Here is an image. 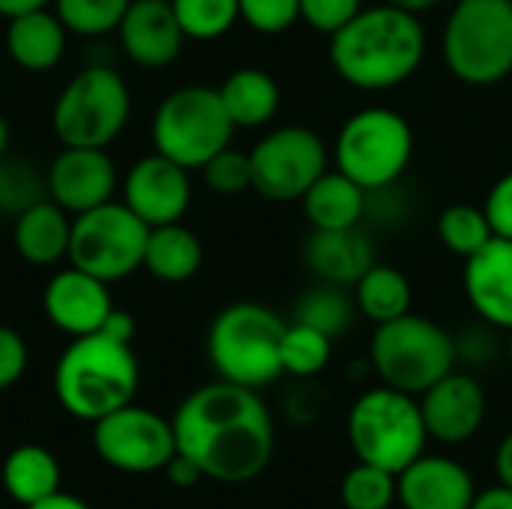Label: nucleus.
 Listing matches in <instances>:
<instances>
[{
	"mask_svg": "<svg viewBox=\"0 0 512 509\" xmlns=\"http://www.w3.org/2000/svg\"><path fill=\"white\" fill-rule=\"evenodd\" d=\"M177 453L207 480L240 486L261 477L273 459L276 429L258 390L213 381L192 390L171 417Z\"/></svg>",
	"mask_w": 512,
	"mask_h": 509,
	"instance_id": "1",
	"label": "nucleus"
},
{
	"mask_svg": "<svg viewBox=\"0 0 512 509\" xmlns=\"http://www.w3.org/2000/svg\"><path fill=\"white\" fill-rule=\"evenodd\" d=\"M327 39L336 78L360 93H387L408 84L429 54L423 15L381 0L363 6Z\"/></svg>",
	"mask_w": 512,
	"mask_h": 509,
	"instance_id": "2",
	"label": "nucleus"
},
{
	"mask_svg": "<svg viewBox=\"0 0 512 509\" xmlns=\"http://www.w3.org/2000/svg\"><path fill=\"white\" fill-rule=\"evenodd\" d=\"M141 384V366L129 342H117L105 333L72 339L54 366L57 405L84 423H96L105 414L129 405Z\"/></svg>",
	"mask_w": 512,
	"mask_h": 509,
	"instance_id": "3",
	"label": "nucleus"
},
{
	"mask_svg": "<svg viewBox=\"0 0 512 509\" xmlns=\"http://www.w3.org/2000/svg\"><path fill=\"white\" fill-rule=\"evenodd\" d=\"M285 321L264 303L240 300L216 312L207 330V360L222 381L261 390L279 381Z\"/></svg>",
	"mask_w": 512,
	"mask_h": 509,
	"instance_id": "4",
	"label": "nucleus"
},
{
	"mask_svg": "<svg viewBox=\"0 0 512 509\" xmlns=\"http://www.w3.org/2000/svg\"><path fill=\"white\" fill-rule=\"evenodd\" d=\"M417 153V135L411 120L390 105H366L342 120L330 162L348 174L366 192L405 180Z\"/></svg>",
	"mask_w": 512,
	"mask_h": 509,
	"instance_id": "5",
	"label": "nucleus"
},
{
	"mask_svg": "<svg viewBox=\"0 0 512 509\" xmlns=\"http://www.w3.org/2000/svg\"><path fill=\"white\" fill-rule=\"evenodd\" d=\"M447 72L465 87H495L512 75V0H459L441 30Z\"/></svg>",
	"mask_w": 512,
	"mask_h": 509,
	"instance_id": "6",
	"label": "nucleus"
},
{
	"mask_svg": "<svg viewBox=\"0 0 512 509\" xmlns=\"http://www.w3.org/2000/svg\"><path fill=\"white\" fill-rule=\"evenodd\" d=\"M345 432L357 462L378 465L390 474L420 459L429 441L420 399L387 384L369 387L354 399Z\"/></svg>",
	"mask_w": 512,
	"mask_h": 509,
	"instance_id": "7",
	"label": "nucleus"
},
{
	"mask_svg": "<svg viewBox=\"0 0 512 509\" xmlns=\"http://www.w3.org/2000/svg\"><path fill=\"white\" fill-rule=\"evenodd\" d=\"M369 366L381 384L420 396L459 366L456 336L438 321L408 312L375 327L369 339Z\"/></svg>",
	"mask_w": 512,
	"mask_h": 509,
	"instance_id": "8",
	"label": "nucleus"
},
{
	"mask_svg": "<svg viewBox=\"0 0 512 509\" xmlns=\"http://www.w3.org/2000/svg\"><path fill=\"white\" fill-rule=\"evenodd\" d=\"M234 123L216 87L186 84L171 90L153 111L150 141L153 150L174 159L189 171H201L234 138Z\"/></svg>",
	"mask_w": 512,
	"mask_h": 509,
	"instance_id": "9",
	"label": "nucleus"
},
{
	"mask_svg": "<svg viewBox=\"0 0 512 509\" xmlns=\"http://www.w3.org/2000/svg\"><path fill=\"white\" fill-rule=\"evenodd\" d=\"M132 114V93L111 66L75 72L54 99L51 129L63 147H108Z\"/></svg>",
	"mask_w": 512,
	"mask_h": 509,
	"instance_id": "10",
	"label": "nucleus"
},
{
	"mask_svg": "<svg viewBox=\"0 0 512 509\" xmlns=\"http://www.w3.org/2000/svg\"><path fill=\"white\" fill-rule=\"evenodd\" d=\"M150 225H144L123 201H105L72 216L69 264L102 279L123 282L144 267Z\"/></svg>",
	"mask_w": 512,
	"mask_h": 509,
	"instance_id": "11",
	"label": "nucleus"
},
{
	"mask_svg": "<svg viewBox=\"0 0 512 509\" xmlns=\"http://www.w3.org/2000/svg\"><path fill=\"white\" fill-rule=\"evenodd\" d=\"M252 192L273 204H297L309 186L333 165L330 144L300 123L273 126L249 150Z\"/></svg>",
	"mask_w": 512,
	"mask_h": 509,
	"instance_id": "12",
	"label": "nucleus"
},
{
	"mask_svg": "<svg viewBox=\"0 0 512 509\" xmlns=\"http://www.w3.org/2000/svg\"><path fill=\"white\" fill-rule=\"evenodd\" d=\"M93 450L108 468L147 477L165 471L177 453V438L171 420L129 402L93 423Z\"/></svg>",
	"mask_w": 512,
	"mask_h": 509,
	"instance_id": "13",
	"label": "nucleus"
},
{
	"mask_svg": "<svg viewBox=\"0 0 512 509\" xmlns=\"http://www.w3.org/2000/svg\"><path fill=\"white\" fill-rule=\"evenodd\" d=\"M123 204L150 228L180 222L192 204L189 168L162 153L141 156L123 177Z\"/></svg>",
	"mask_w": 512,
	"mask_h": 509,
	"instance_id": "14",
	"label": "nucleus"
},
{
	"mask_svg": "<svg viewBox=\"0 0 512 509\" xmlns=\"http://www.w3.org/2000/svg\"><path fill=\"white\" fill-rule=\"evenodd\" d=\"M417 399L429 438L441 444L471 441L489 417V396L483 381L459 366Z\"/></svg>",
	"mask_w": 512,
	"mask_h": 509,
	"instance_id": "15",
	"label": "nucleus"
},
{
	"mask_svg": "<svg viewBox=\"0 0 512 509\" xmlns=\"http://www.w3.org/2000/svg\"><path fill=\"white\" fill-rule=\"evenodd\" d=\"M45 183L48 198L69 216H78L105 201H114L117 165L105 147H63L51 159Z\"/></svg>",
	"mask_w": 512,
	"mask_h": 509,
	"instance_id": "16",
	"label": "nucleus"
},
{
	"mask_svg": "<svg viewBox=\"0 0 512 509\" xmlns=\"http://www.w3.org/2000/svg\"><path fill=\"white\" fill-rule=\"evenodd\" d=\"M42 309H45V318L60 333H66L69 339H78V336H90L102 330L105 318L114 309V300H111L108 282L69 264L48 279L42 291Z\"/></svg>",
	"mask_w": 512,
	"mask_h": 509,
	"instance_id": "17",
	"label": "nucleus"
},
{
	"mask_svg": "<svg viewBox=\"0 0 512 509\" xmlns=\"http://www.w3.org/2000/svg\"><path fill=\"white\" fill-rule=\"evenodd\" d=\"M123 54L141 69L171 66L186 45V33L174 15L171 0H132L120 27Z\"/></svg>",
	"mask_w": 512,
	"mask_h": 509,
	"instance_id": "18",
	"label": "nucleus"
},
{
	"mask_svg": "<svg viewBox=\"0 0 512 509\" xmlns=\"http://www.w3.org/2000/svg\"><path fill=\"white\" fill-rule=\"evenodd\" d=\"M474 498L471 471L450 456L423 453L396 474V501L405 509H471Z\"/></svg>",
	"mask_w": 512,
	"mask_h": 509,
	"instance_id": "19",
	"label": "nucleus"
},
{
	"mask_svg": "<svg viewBox=\"0 0 512 509\" xmlns=\"http://www.w3.org/2000/svg\"><path fill=\"white\" fill-rule=\"evenodd\" d=\"M462 288L468 306L489 327L512 330V240L492 237L477 255L465 261Z\"/></svg>",
	"mask_w": 512,
	"mask_h": 509,
	"instance_id": "20",
	"label": "nucleus"
},
{
	"mask_svg": "<svg viewBox=\"0 0 512 509\" xmlns=\"http://www.w3.org/2000/svg\"><path fill=\"white\" fill-rule=\"evenodd\" d=\"M303 261L315 282L354 288V282L378 261L366 225L342 231H312L303 246Z\"/></svg>",
	"mask_w": 512,
	"mask_h": 509,
	"instance_id": "21",
	"label": "nucleus"
},
{
	"mask_svg": "<svg viewBox=\"0 0 512 509\" xmlns=\"http://www.w3.org/2000/svg\"><path fill=\"white\" fill-rule=\"evenodd\" d=\"M6 54L15 66L27 72H48L66 54L69 30L57 18L54 9H33L15 18H6Z\"/></svg>",
	"mask_w": 512,
	"mask_h": 509,
	"instance_id": "22",
	"label": "nucleus"
},
{
	"mask_svg": "<svg viewBox=\"0 0 512 509\" xmlns=\"http://www.w3.org/2000/svg\"><path fill=\"white\" fill-rule=\"evenodd\" d=\"M72 216L51 198L12 219V246L33 267H54L69 255Z\"/></svg>",
	"mask_w": 512,
	"mask_h": 509,
	"instance_id": "23",
	"label": "nucleus"
},
{
	"mask_svg": "<svg viewBox=\"0 0 512 509\" xmlns=\"http://www.w3.org/2000/svg\"><path fill=\"white\" fill-rule=\"evenodd\" d=\"M234 129H264L282 108L279 81L261 66H240L216 87Z\"/></svg>",
	"mask_w": 512,
	"mask_h": 509,
	"instance_id": "24",
	"label": "nucleus"
},
{
	"mask_svg": "<svg viewBox=\"0 0 512 509\" xmlns=\"http://www.w3.org/2000/svg\"><path fill=\"white\" fill-rule=\"evenodd\" d=\"M312 231H342L366 222V189L348 174L327 168L300 201Z\"/></svg>",
	"mask_w": 512,
	"mask_h": 509,
	"instance_id": "25",
	"label": "nucleus"
},
{
	"mask_svg": "<svg viewBox=\"0 0 512 509\" xmlns=\"http://www.w3.org/2000/svg\"><path fill=\"white\" fill-rule=\"evenodd\" d=\"M201 264H204V246L192 228H186L183 222L150 228L141 270H147L153 279L165 285H180L189 282L201 270Z\"/></svg>",
	"mask_w": 512,
	"mask_h": 509,
	"instance_id": "26",
	"label": "nucleus"
},
{
	"mask_svg": "<svg viewBox=\"0 0 512 509\" xmlns=\"http://www.w3.org/2000/svg\"><path fill=\"white\" fill-rule=\"evenodd\" d=\"M0 483L15 504L33 507L60 492V462L39 444H21L3 459Z\"/></svg>",
	"mask_w": 512,
	"mask_h": 509,
	"instance_id": "27",
	"label": "nucleus"
},
{
	"mask_svg": "<svg viewBox=\"0 0 512 509\" xmlns=\"http://www.w3.org/2000/svg\"><path fill=\"white\" fill-rule=\"evenodd\" d=\"M354 294V306L357 315L378 324L396 321L408 312H414V285L411 279L393 267V264H381L375 261L351 288Z\"/></svg>",
	"mask_w": 512,
	"mask_h": 509,
	"instance_id": "28",
	"label": "nucleus"
},
{
	"mask_svg": "<svg viewBox=\"0 0 512 509\" xmlns=\"http://www.w3.org/2000/svg\"><path fill=\"white\" fill-rule=\"evenodd\" d=\"M354 318H357L354 294H351V288H342V285L315 282L294 303V321L309 324V327L327 333L330 339H339L354 324Z\"/></svg>",
	"mask_w": 512,
	"mask_h": 509,
	"instance_id": "29",
	"label": "nucleus"
},
{
	"mask_svg": "<svg viewBox=\"0 0 512 509\" xmlns=\"http://www.w3.org/2000/svg\"><path fill=\"white\" fill-rule=\"evenodd\" d=\"M435 234L441 240V246L447 252H453L456 258L468 261L471 255H477L495 234L492 225L486 219L483 207L474 204H450L438 213L435 219Z\"/></svg>",
	"mask_w": 512,
	"mask_h": 509,
	"instance_id": "30",
	"label": "nucleus"
},
{
	"mask_svg": "<svg viewBox=\"0 0 512 509\" xmlns=\"http://www.w3.org/2000/svg\"><path fill=\"white\" fill-rule=\"evenodd\" d=\"M333 342L336 339H330L327 333L291 321L282 333V372L300 381L321 375L333 360Z\"/></svg>",
	"mask_w": 512,
	"mask_h": 509,
	"instance_id": "31",
	"label": "nucleus"
},
{
	"mask_svg": "<svg viewBox=\"0 0 512 509\" xmlns=\"http://www.w3.org/2000/svg\"><path fill=\"white\" fill-rule=\"evenodd\" d=\"M48 198L45 174L30 162L18 156H0V216H21L27 207Z\"/></svg>",
	"mask_w": 512,
	"mask_h": 509,
	"instance_id": "32",
	"label": "nucleus"
},
{
	"mask_svg": "<svg viewBox=\"0 0 512 509\" xmlns=\"http://www.w3.org/2000/svg\"><path fill=\"white\" fill-rule=\"evenodd\" d=\"M171 6L186 39H195V42L222 39L240 21L237 0H171Z\"/></svg>",
	"mask_w": 512,
	"mask_h": 509,
	"instance_id": "33",
	"label": "nucleus"
},
{
	"mask_svg": "<svg viewBox=\"0 0 512 509\" xmlns=\"http://www.w3.org/2000/svg\"><path fill=\"white\" fill-rule=\"evenodd\" d=\"M132 0H54V12L63 27L75 36H105L114 33Z\"/></svg>",
	"mask_w": 512,
	"mask_h": 509,
	"instance_id": "34",
	"label": "nucleus"
},
{
	"mask_svg": "<svg viewBox=\"0 0 512 509\" xmlns=\"http://www.w3.org/2000/svg\"><path fill=\"white\" fill-rule=\"evenodd\" d=\"M339 498L345 509H390L396 504V474L357 462L339 486Z\"/></svg>",
	"mask_w": 512,
	"mask_h": 509,
	"instance_id": "35",
	"label": "nucleus"
},
{
	"mask_svg": "<svg viewBox=\"0 0 512 509\" xmlns=\"http://www.w3.org/2000/svg\"><path fill=\"white\" fill-rule=\"evenodd\" d=\"M201 180L210 192L222 195V198H237L243 192L252 189V162L249 153L237 150V147H225L219 150L210 162L201 165Z\"/></svg>",
	"mask_w": 512,
	"mask_h": 509,
	"instance_id": "36",
	"label": "nucleus"
},
{
	"mask_svg": "<svg viewBox=\"0 0 512 509\" xmlns=\"http://www.w3.org/2000/svg\"><path fill=\"white\" fill-rule=\"evenodd\" d=\"M240 21L261 36H282L300 21V0H237Z\"/></svg>",
	"mask_w": 512,
	"mask_h": 509,
	"instance_id": "37",
	"label": "nucleus"
},
{
	"mask_svg": "<svg viewBox=\"0 0 512 509\" xmlns=\"http://www.w3.org/2000/svg\"><path fill=\"white\" fill-rule=\"evenodd\" d=\"M408 216H411V198H408V189L402 186V180L393 186L366 192V222L363 225L393 231V228H402L408 222Z\"/></svg>",
	"mask_w": 512,
	"mask_h": 509,
	"instance_id": "38",
	"label": "nucleus"
},
{
	"mask_svg": "<svg viewBox=\"0 0 512 509\" xmlns=\"http://www.w3.org/2000/svg\"><path fill=\"white\" fill-rule=\"evenodd\" d=\"M501 330L489 327L486 321L462 330L456 336V357H459V366H465L468 372L474 369H483V366H492L501 354H504V345L498 339Z\"/></svg>",
	"mask_w": 512,
	"mask_h": 509,
	"instance_id": "39",
	"label": "nucleus"
},
{
	"mask_svg": "<svg viewBox=\"0 0 512 509\" xmlns=\"http://www.w3.org/2000/svg\"><path fill=\"white\" fill-rule=\"evenodd\" d=\"M363 6L366 0H300V21L321 36H333Z\"/></svg>",
	"mask_w": 512,
	"mask_h": 509,
	"instance_id": "40",
	"label": "nucleus"
},
{
	"mask_svg": "<svg viewBox=\"0 0 512 509\" xmlns=\"http://www.w3.org/2000/svg\"><path fill=\"white\" fill-rule=\"evenodd\" d=\"M27 363H30V351H27L24 336L6 324H0V393L15 387L24 378Z\"/></svg>",
	"mask_w": 512,
	"mask_h": 509,
	"instance_id": "41",
	"label": "nucleus"
},
{
	"mask_svg": "<svg viewBox=\"0 0 512 509\" xmlns=\"http://www.w3.org/2000/svg\"><path fill=\"white\" fill-rule=\"evenodd\" d=\"M483 210L492 225V234L512 240V171L501 174L492 183V189L483 198Z\"/></svg>",
	"mask_w": 512,
	"mask_h": 509,
	"instance_id": "42",
	"label": "nucleus"
},
{
	"mask_svg": "<svg viewBox=\"0 0 512 509\" xmlns=\"http://www.w3.org/2000/svg\"><path fill=\"white\" fill-rule=\"evenodd\" d=\"M162 474L168 477V483H171L174 489H192V486H198V483L204 480L201 468H198L189 456H183V453H174V459L165 465Z\"/></svg>",
	"mask_w": 512,
	"mask_h": 509,
	"instance_id": "43",
	"label": "nucleus"
},
{
	"mask_svg": "<svg viewBox=\"0 0 512 509\" xmlns=\"http://www.w3.org/2000/svg\"><path fill=\"white\" fill-rule=\"evenodd\" d=\"M99 333H105V336H111V339H117V342H129L132 345V339H135V333H138V324H135V318L126 312V309H111V315L105 318V324H102V330Z\"/></svg>",
	"mask_w": 512,
	"mask_h": 509,
	"instance_id": "44",
	"label": "nucleus"
},
{
	"mask_svg": "<svg viewBox=\"0 0 512 509\" xmlns=\"http://www.w3.org/2000/svg\"><path fill=\"white\" fill-rule=\"evenodd\" d=\"M471 509H512V489L507 486H492V489H483L477 492Z\"/></svg>",
	"mask_w": 512,
	"mask_h": 509,
	"instance_id": "45",
	"label": "nucleus"
},
{
	"mask_svg": "<svg viewBox=\"0 0 512 509\" xmlns=\"http://www.w3.org/2000/svg\"><path fill=\"white\" fill-rule=\"evenodd\" d=\"M495 474H498V483L512 489V432H507L495 450Z\"/></svg>",
	"mask_w": 512,
	"mask_h": 509,
	"instance_id": "46",
	"label": "nucleus"
},
{
	"mask_svg": "<svg viewBox=\"0 0 512 509\" xmlns=\"http://www.w3.org/2000/svg\"><path fill=\"white\" fill-rule=\"evenodd\" d=\"M27 509H93L87 501H81V498H75V495H69V492H54L51 498H45V501H39V504H33V507Z\"/></svg>",
	"mask_w": 512,
	"mask_h": 509,
	"instance_id": "47",
	"label": "nucleus"
},
{
	"mask_svg": "<svg viewBox=\"0 0 512 509\" xmlns=\"http://www.w3.org/2000/svg\"><path fill=\"white\" fill-rule=\"evenodd\" d=\"M48 3H54V0H0V15L15 18V15L33 12V9H45Z\"/></svg>",
	"mask_w": 512,
	"mask_h": 509,
	"instance_id": "48",
	"label": "nucleus"
},
{
	"mask_svg": "<svg viewBox=\"0 0 512 509\" xmlns=\"http://www.w3.org/2000/svg\"><path fill=\"white\" fill-rule=\"evenodd\" d=\"M381 3H390V6L408 9V12H414V15H426V12L438 9L444 0H381Z\"/></svg>",
	"mask_w": 512,
	"mask_h": 509,
	"instance_id": "49",
	"label": "nucleus"
},
{
	"mask_svg": "<svg viewBox=\"0 0 512 509\" xmlns=\"http://www.w3.org/2000/svg\"><path fill=\"white\" fill-rule=\"evenodd\" d=\"M9 138H12V132H9V123H6V117H3V111H0V156H6Z\"/></svg>",
	"mask_w": 512,
	"mask_h": 509,
	"instance_id": "50",
	"label": "nucleus"
},
{
	"mask_svg": "<svg viewBox=\"0 0 512 509\" xmlns=\"http://www.w3.org/2000/svg\"><path fill=\"white\" fill-rule=\"evenodd\" d=\"M504 354H507V360H510V366H512V330L507 333V342H504Z\"/></svg>",
	"mask_w": 512,
	"mask_h": 509,
	"instance_id": "51",
	"label": "nucleus"
}]
</instances>
